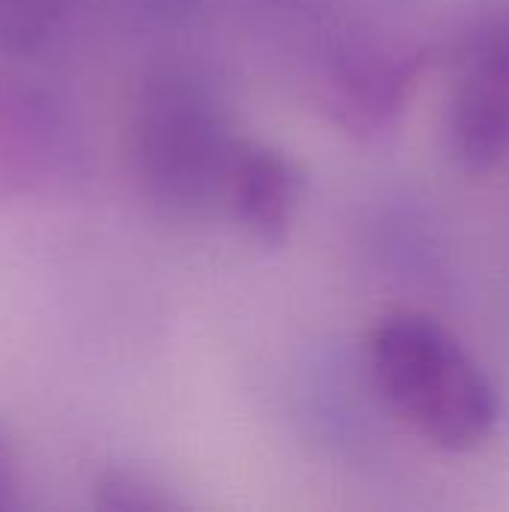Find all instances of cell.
Masks as SVG:
<instances>
[{
    "label": "cell",
    "instance_id": "obj_3",
    "mask_svg": "<svg viewBox=\"0 0 509 512\" xmlns=\"http://www.w3.org/2000/svg\"><path fill=\"white\" fill-rule=\"evenodd\" d=\"M447 147L468 174H489L509 159V9L483 15L456 45Z\"/></svg>",
    "mask_w": 509,
    "mask_h": 512
},
{
    "label": "cell",
    "instance_id": "obj_4",
    "mask_svg": "<svg viewBox=\"0 0 509 512\" xmlns=\"http://www.w3.org/2000/svg\"><path fill=\"white\" fill-rule=\"evenodd\" d=\"M78 159L66 108L30 78L0 66V198L57 192L75 180Z\"/></svg>",
    "mask_w": 509,
    "mask_h": 512
},
{
    "label": "cell",
    "instance_id": "obj_8",
    "mask_svg": "<svg viewBox=\"0 0 509 512\" xmlns=\"http://www.w3.org/2000/svg\"><path fill=\"white\" fill-rule=\"evenodd\" d=\"M96 504L108 512H153L171 510L174 501L141 474L111 471L96 483Z\"/></svg>",
    "mask_w": 509,
    "mask_h": 512
},
{
    "label": "cell",
    "instance_id": "obj_7",
    "mask_svg": "<svg viewBox=\"0 0 509 512\" xmlns=\"http://www.w3.org/2000/svg\"><path fill=\"white\" fill-rule=\"evenodd\" d=\"M66 12L69 0H0V57L30 60L48 51Z\"/></svg>",
    "mask_w": 509,
    "mask_h": 512
},
{
    "label": "cell",
    "instance_id": "obj_9",
    "mask_svg": "<svg viewBox=\"0 0 509 512\" xmlns=\"http://www.w3.org/2000/svg\"><path fill=\"white\" fill-rule=\"evenodd\" d=\"M15 492H18V459L9 438L0 429V510H9L15 504Z\"/></svg>",
    "mask_w": 509,
    "mask_h": 512
},
{
    "label": "cell",
    "instance_id": "obj_1",
    "mask_svg": "<svg viewBox=\"0 0 509 512\" xmlns=\"http://www.w3.org/2000/svg\"><path fill=\"white\" fill-rule=\"evenodd\" d=\"M378 393L390 411L441 453H474L501 417L495 384L459 336L420 309L381 315L366 339Z\"/></svg>",
    "mask_w": 509,
    "mask_h": 512
},
{
    "label": "cell",
    "instance_id": "obj_6",
    "mask_svg": "<svg viewBox=\"0 0 509 512\" xmlns=\"http://www.w3.org/2000/svg\"><path fill=\"white\" fill-rule=\"evenodd\" d=\"M222 198L252 237L282 243L303 198V174L282 150L258 141H237Z\"/></svg>",
    "mask_w": 509,
    "mask_h": 512
},
{
    "label": "cell",
    "instance_id": "obj_5",
    "mask_svg": "<svg viewBox=\"0 0 509 512\" xmlns=\"http://www.w3.org/2000/svg\"><path fill=\"white\" fill-rule=\"evenodd\" d=\"M426 69V51L402 45H354L342 51L330 72V102L336 117L354 132L384 129L408 102Z\"/></svg>",
    "mask_w": 509,
    "mask_h": 512
},
{
    "label": "cell",
    "instance_id": "obj_2",
    "mask_svg": "<svg viewBox=\"0 0 509 512\" xmlns=\"http://www.w3.org/2000/svg\"><path fill=\"white\" fill-rule=\"evenodd\" d=\"M234 147L228 117L201 78L168 69L144 81L132 123V162L156 207L198 213L219 201Z\"/></svg>",
    "mask_w": 509,
    "mask_h": 512
}]
</instances>
